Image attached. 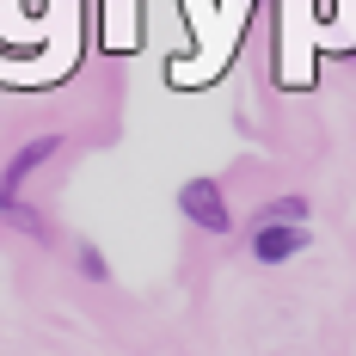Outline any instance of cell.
Returning <instances> with one entry per match:
<instances>
[{
  "instance_id": "1",
  "label": "cell",
  "mask_w": 356,
  "mask_h": 356,
  "mask_svg": "<svg viewBox=\"0 0 356 356\" xmlns=\"http://www.w3.org/2000/svg\"><path fill=\"white\" fill-rule=\"evenodd\" d=\"M178 209H184L191 227H203V234H227L234 227V209H227V197H221L215 178H184L178 184Z\"/></svg>"
},
{
  "instance_id": "2",
  "label": "cell",
  "mask_w": 356,
  "mask_h": 356,
  "mask_svg": "<svg viewBox=\"0 0 356 356\" xmlns=\"http://www.w3.org/2000/svg\"><path fill=\"white\" fill-rule=\"evenodd\" d=\"M307 221H252V258L258 264H289L295 252H307Z\"/></svg>"
},
{
  "instance_id": "3",
  "label": "cell",
  "mask_w": 356,
  "mask_h": 356,
  "mask_svg": "<svg viewBox=\"0 0 356 356\" xmlns=\"http://www.w3.org/2000/svg\"><path fill=\"white\" fill-rule=\"evenodd\" d=\"M56 147H62V136H37V142H25L6 166H0V209H13V203H19V184H25L43 160H56Z\"/></svg>"
},
{
  "instance_id": "4",
  "label": "cell",
  "mask_w": 356,
  "mask_h": 356,
  "mask_svg": "<svg viewBox=\"0 0 356 356\" xmlns=\"http://www.w3.org/2000/svg\"><path fill=\"white\" fill-rule=\"evenodd\" d=\"M0 221H6V227H19V234H31V240H49V221H43L31 203H13V209H0Z\"/></svg>"
},
{
  "instance_id": "5",
  "label": "cell",
  "mask_w": 356,
  "mask_h": 356,
  "mask_svg": "<svg viewBox=\"0 0 356 356\" xmlns=\"http://www.w3.org/2000/svg\"><path fill=\"white\" fill-rule=\"evenodd\" d=\"M74 264H80V277H86V283H105V277H111L105 252L92 246V240H80V246H74Z\"/></svg>"
},
{
  "instance_id": "6",
  "label": "cell",
  "mask_w": 356,
  "mask_h": 356,
  "mask_svg": "<svg viewBox=\"0 0 356 356\" xmlns=\"http://www.w3.org/2000/svg\"><path fill=\"white\" fill-rule=\"evenodd\" d=\"M258 221H307V197H270Z\"/></svg>"
}]
</instances>
